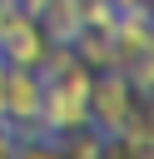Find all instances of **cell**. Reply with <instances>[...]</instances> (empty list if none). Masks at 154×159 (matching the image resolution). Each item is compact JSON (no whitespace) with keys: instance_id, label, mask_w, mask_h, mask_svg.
Instances as JSON below:
<instances>
[{"instance_id":"277c9868","label":"cell","mask_w":154,"mask_h":159,"mask_svg":"<svg viewBox=\"0 0 154 159\" xmlns=\"http://www.w3.org/2000/svg\"><path fill=\"white\" fill-rule=\"evenodd\" d=\"M99 159H139V149L124 144V139H104V154H99Z\"/></svg>"},{"instance_id":"8992f818","label":"cell","mask_w":154,"mask_h":159,"mask_svg":"<svg viewBox=\"0 0 154 159\" xmlns=\"http://www.w3.org/2000/svg\"><path fill=\"white\" fill-rule=\"evenodd\" d=\"M139 159H154V139H149V144H144V149H139Z\"/></svg>"},{"instance_id":"7a4b0ae2","label":"cell","mask_w":154,"mask_h":159,"mask_svg":"<svg viewBox=\"0 0 154 159\" xmlns=\"http://www.w3.org/2000/svg\"><path fill=\"white\" fill-rule=\"evenodd\" d=\"M45 50H50V40H45L40 20L25 15L20 5H10V15L0 20V60L15 65V70H35Z\"/></svg>"},{"instance_id":"5b68a950","label":"cell","mask_w":154,"mask_h":159,"mask_svg":"<svg viewBox=\"0 0 154 159\" xmlns=\"http://www.w3.org/2000/svg\"><path fill=\"white\" fill-rule=\"evenodd\" d=\"M0 159H15V134L0 124Z\"/></svg>"},{"instance_id":"ba28073f","label":"cell","mask_w":154,"mask_h":159,"mask_svg":"<svg viewBox=\"0 0 154 159\" xmlns=\"http://www.w3.org/2000/svg\"><path fill=\"white\" fill-rule=\"evenodd\" d=\"M149 15H154V0H149Z\"/></svg>"},{"instance_id":"6da1fadb","label":"cell","mask_w":154,"mask_h":159,"mask_svg":"<svg viewBox=\"0 0 154 159\" xmlns=\"http://www.w3.org/2000/svg\"><path fill=\"white\" fill-rule=\"evenodd\" d=\"M134 104H139V94L129 89L124 70H99V75L89 80V124L99 129V139H114V134L129 124Z\"/></svg>"},{"instance_id":"3957f363","label":"cell","mask_w":154,"mask_h":159,"mask_svg":"<svg viewBox=\"0 0 154 159\" xmlns=\"http://www.w3.org/2000/svg\"><path fill=\"white\" fill-rule=\"evenodd\" d=\"M124 70V80H129V89L139 94V99H149L154 94V50H144V55H134L129 65H119Z\"/></svg>"},{"instance_id":"9c48e42d","label":"cell","mask_w":154,"mask_h":159,"mask_svg":"<svg viewBox=\"0 0 154 159\" xmlns=\"http://www.w3.org/2000/svg\"><path fill=\"white\" fill-rule=\"evenodd\" d=\"M0 65H5V60H0Z\"/></svg>"},{"instance_id":"52a82bcc","label":"cell","mask_w":154,"mask_h":159,"mask_svg":"<svg viewBox=\"0 0 154 159\" xmlns=\"http://www.w3.org/2000/svg\"><path fill=\"white\" fill-rule=\"evenodd\" d=\"M10 5H15V0H0V20H5V15H10Z\"/></svg>"}]
</instances>
